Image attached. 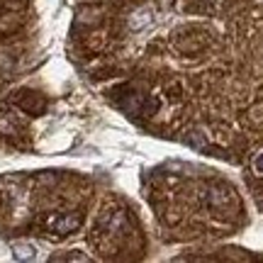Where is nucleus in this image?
<instances>
[{"label": "nucleus", "instance_id": "nucleus-2", "mask_svg": "<svg viewBox=\"0 0 263 263\" xmlns=\"http://www.w3.org/2000/svg\"><path fill=\"white\" fill-rule=\"evenodd\" d=\"M12 251H15V258H20V261L37 258V246L29 244V241H15V244H12Z\"/></svg>", "mask_w": 263, "mask_h": 263}, {"label": "nucleus", "instance_id": "nucleus-3", "mask_svg": "<svg viewBox=\"0 0 263 263\" xmlns=\"http://www.w3.org/2000/svg\"><path fill=\"white\" fill-rule=\"evenodd\" d=\"M54 227H57L59 232H68V229H76V227H78V217H64V219L54 222Z\"/></svg>", "mask_w": 263, "mask_h": 263}, {"label": "nucleus", "instance_id": "nucleus-4", "mask_svg": "<svg viewBox=\"0 0 263 263\" xmlns=\"http://www.w3.org/2000/svg\"><path fill=\"white\" fill-rule=\"evenodd\" d=\"M254 168L258 171V173H263V151L256 156V161H254Z\"/></svg>", "mask_w": 263, "mask_h": 263}, {"label": "nucleus", "instance_id": "nucleus-1", "mask_svg": "<svg viewBox=\"0 0 263 263\" xmlns=\"http://www.w3.org/2000/svg\"><path fill=\"white\" fill-rule=\"evenodd\" d=\"M151 22H154V10L141 8L139 12H134V17L129 20V27L134 29V32H139V29H144L146 25H151Z\"/></svg>", "mask_w": 263, "mask_h": 263}]
</instances>
